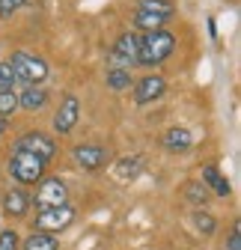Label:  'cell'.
I'll return each instance as SVG.
<instances>
[{
  "instance_id": "9",
  "label": "cell",
  "mask_w": 241,
  "mask_h": 250,
  "mask_svg": "<svg viewBox=\"0 0 241 250\" xmlns=\"http://www.w3.org/2000/svg\"><path fill=\"white\" fill-rule=\"evenodd\" d=\"M164 89H167V81L161 75H146L143 81L134 83V102L137 104H149V102H158L164 96Z\"/></svg>"
},
{
  "instance_id": "21",
  "label": "cell",
  "mask_w": 241,
  "mask_h": 250,
  "mask_svg": "<svg viewBox=\"0 0 241 250\" xmlns=\"http://www.w3.org/2000/svg\"><path fill=\"white\" fill-rule=\"evenodd\" d=\"M140 9H152V12H164L173 18V3L170 0H140Z\"/></svg>"
},
{
  "instance_id": "1",
  "label": "cell",
  "mask_w": 241,
  "mask_h": 250,
  "mask_svg": "<svg viewBox=\"0 0 241 250\" xmlns=\"http://www.w3.org/2000/svg\"><path fill=\"white\" fill-rule=\"evenodd\" d=\"M173 48H176V39H173V33L170 30H149L146 36H140V54H137V62L140 66H161V62L173 54Z\"/></svg>"
},
{
  "instance_id": "23",
  "label": "cell",
  "mask_w": 241,
  "mask_h": 250,
  "mask_svg": "<svg viewBox=\"0 0 241 250\" xmlns=\"http://www.w3.org/2000/svg\"><path fill=\"white\" fill-rule=\"evenodd\" d=\"M12 83H15L12 66H9V62H0V92H3V89H12Z\"/></svg>"
},
{
  "instance_id": "3",
  "label": "cell",
  "mask_w": 241,
  "mask_h": 250,
  "mask_svg": "<svg viewBox=\"0 0 241 250\" xmlns=\"http://www.w3.org/2000/svg\"><path fill=\"white\" fill-rule=\"evenodd\" d=\"M9 173L15 182L21 185H39L45 179V161L36 158L33 152H24V149H15L12 158H9Z\"/></svg>"
},
{
  "instance_id": "27",
  "label": "cell",
  "mask_w": 241,
  "mask_h": 250,
  "mask_svg": "<svg viewBox=\"0 0 241 250\" xmlns=\"http://www.w3.org/2000/svg\"><path fill=\"white\" fill-rule=\"evenodd\" d=\"M3 131H6V119H3V116H0V134H3Z\"/></svg>"
},
{
  "instance_id": "12",
  "label": "cell",
  "mask_w": 241,
  "mask_h": 250,
  "mask_svg": "<svg viewBox=\"0 0 241 250\" xmlns=\"http://www.w3.org/2000/svg\"><path fill=\"white\" fill-rule=\"evenodd\" d=\"M202 185H205V188H212L218 197H229V182L223 179V173H221L215 164L202 167Z\"/></svg>"
},
{
  "instance_id": "7",
  "label": "cell",
  "mask_w": 241,
  "mask_h": 250,
  "mask_svg": "<svg viewBox=\"0 0 241 250\" xmlns=\"http://www.w3.org/2000/svg\"><path fill=\"white\" fill-rule=\"evenodd\" d=\"M15 149H24V152H33L36 158H42L45 164L57 155V146H54V140L48 137V134H42V131H30V134H24L18 143H15Z\"/></svg>"
},
{
  "instance_id": "11",
  "label": "cell",
  "mask_w": 241,
  "mask_h": 250,
  "mask_svg": "<svg viewBox=\"0 0 241 250\" xmlns=\"http://www.w3.org/2000/svg\"><path fill=\"white\" fill-rule=\"evenodd\" d=\"M30 206H33V200H30L24 191H6L3 194V211L9 214V217H24L27 211H30Z\"/></svg>"
},
{
  "instance_id": "20",
  "label": "cell",
  "mask_w": 241,
  "mask_h": 250,
  "mask_svg": "<svg viewBox=\"0 0 241 250\" xmlns=\"http://www.w3.org/2000/svg\"><path fill=\"white\" fill-rule=\"evenodd\" d=\"M188 200H191L194 206H205V203H208V191H205L202 179H200V182H191V185H188Z\"/></svg>"
},
{
  "instance_id": "17",
  "label": "cell",
  "mask_w": 241,
  "mask_h": 250,
  "mask_svg": "<svg viewBox=\"0 0 241 250\" xmlns=\"http://www.w3.org/2000/svg\"><path fill=\"white\" fill-rule=\"evenodd\" d=\"M134 81H131V72L128 69H107V86L113 89V92H122V89H128Z\"/></svg>"
},
{
  "instance_id": "8",
  "label": "cell",
  "mask_w": 241,
  "mask_h": 250,
  "mask_svg": "<svg viewBox=\"0 0 241 250\" xmlns=\"http://www.w3.org/2000/svg\"><path fill=\"white\" fill-rule=\"evenodd\" d=\"M75 161L86 173H96V170H101L110 161V152L104 146H96V143H83V146H75Z\"/></svg>"
},
{
  "instance_id": "14",
  "label": "cell",
  "mask_w": 241,
  "mask_h": 250,
  "mask_svg": "<svg viewBox=\"0 0 241 250\" xmlns=\"http://www.w3.org/2000/svg\"><path fill=\"white\" fill-rule=\"evenodd\" d=\"M45 102H48V92L42 86H27L18 96V107H24V110H42Z\"/></svg>"
},
{
  "instance_id": "2",
  "label": "cell",
  "mask_w": 241,
  "mask_h": 250,
  "mask_svg": "<svg viewBox=\"0 0 241 250\" xmlns=\"http://www.w3.org/2000/svg\"><path fill=\"white\" fill-rule=\"evenodd\" d=\"M9 66L15 72V81H24L27 86H39L48 78V62L39 54H27V51H15Z\"/></svg>"
},
{
  "instance_id": "15",
  "label": "cell",
  "mask_w": 241,
  "mask_h": 250,
  "mask_svg": "<svg viewBox=\"0 0 241 250\" xmlns=\"http://www.w3.org/2000/svg\"><path fill=\"white\" fill-rule=\"evenodd\" d=\"M191 143H194V137H191L188 128H170V131H164V146L170 152H185V149H191Z\"/></svg>"
},
{
  "instance_id": "10",
  "label": "cell",
  "mask_w": 241,
  "mask_h": 250,
  "mask_svg": "<svg viewBox=\"0 0 241 250\" xmlns=\"http://www.w3.org/2000/svg\"><path fill=\"white\" fill-rule=\"evenodd\" d=\"M78 116H80V102L75 96H66L63 104H60V110H57V116H54V131L72 134V128L78 125Z\"/></svg>"
},
{
  "instance_id": "5",
  "label": "cell",
  "mask_w": 241,
  "mask_h": 250,
  "mask_svg": "<svg viewBox=\"0 0 241 250\" xmlns=\"http://www.w3.org/2000/svg\"><path fill=\"white\" fill-rule=\"evenodd\" d=\"M36 208L39 211H45V208H57V206H66L69 203V188H66V182L63 179H57V176H51V179H42L39 182V188H36Z\"/></svg>"
},
{
  "instance_id": "13",
  "label": "cell",
  "mask_w": 241,
  "mask_h": 250,
  "mask_svg": "<svg viewBox=\"0 0 241 250\" xmlns=\"http://www.w3.org/2000/svg\"><path fill=\"white\" fill-rule=\"evenodd\" d=\"M170 21V15H164V12H152V9H137V15H134V27L137 30H161L164 24Z\"/></svg>"
},
{
  "instance_id": "18",
  "label": "cell",
  "mask_w": 241,
  "mask_h": 250,
  "mask_svg": "<svg viewBox=\"0 0 241 250\" xmlns=\"http://www.w3.org/2000/svg\"><path fill=\"white\" fill-rule=\"evenodd\" d=\"M140 167H143V158H122L119 161V167H116V179L119 182H128V179H134L137 173H140Z\"/></svg>"
},
{
  "instance_id": "22",
  "label": "cell",
  "mask_w": 241,
  "mask_h": 250,
  "mask_svg": "<svg viewBox=\"0 0 241 250\" xmlns=\"http://www.w3.org/2000/svg\"><path fill=\"white\" fill-rule=\"evenodd\" d=\"M194 224H197V229L205 232V235H212V232H215V217H212V214L197 211V214H194Z\"/></svg>"
},
{
  "instance_id": "26",
  "label": "cell",
  "mask_w": 241,
  "mask_h": 250,
  "mask_svg": "<svg viewBox=\"0 0 241 250\" xmlns=\"http://www.w3.org/2000/svg\"><path fill=\"white\" fill-rule=\"evenodd\" d=\"M226 250H241V227H238V224H235V227H232V232H229Z\"/></svg>"
},
{
  "instance_id": "19",
  "label": "cell",
  "mask_w": 241,
  "mask_h": 250,
  "mask_svg": "<svg viewBox=\"0 0 241 250\" xmlns=\"http://www.w3.org/2000/svg\"><path fill=\"white\" fill-rule=\"evenodd\" d=\"M18 110V96H15V92L12 89H3V92H0V116H12Z\"/></svg>"
},
{
  "instance_id": "24",
  "label": "cell",
  "mask_w": 241,
  "mask_h": 250,
  "mask_svg": "<svg viewBox=\"0 0 241 250\" xmlns=\"http://www.w3.org/2000/svg\"><path fill=\"white\" fill-rule=\"evenodd\" d=\"M18 232L15 229H3L0 232V250H18Z\"/></svg>"
},
{
  "instance_id": "6",
  "label": "cell",
  "mask_w": 241,
  "mask_h": 250,
  "mask_svg": "<svg viewBox=\"0 0 241 250\" xmlns=\"http://www.w3.org/2000/svg\"><path fill=\"white\" fill-rule=\"evenodd\" d=\"M72 221H75V208L69 203L57 206V208H45L36 214V232H48V235L63 232L66 227H72Z\"/></svg>"
},
{
  "instance_id": "16",
  "label": "cell",
  "mask_w": 241,
  "mask_h": 250,
  "mask_svg": "<svg viewBox=\"0 0 241 250\" xmlns=\"http://www.w3.org/2000/svg\"><path fill=\"white\" fill-rule=\"evenodd\" d=\"M21 250H57V238L48 232H33L21 244Z\"/></svg>"
},
{
  "instance_id": "4",
  "label": "cell",
  "mask_w": 241,
  "mask_h": 250,
  "mask_svg": "<svg viewBox=\"0 0 241 250\" xmlns=\"http://www.w3.org/2000/svg\"><path fill=\"white\" fill-rule=\"evenodd\" d=\"M137 54H140V33H122L107 57V66L110 69H131L137 62Z\"/></svg>"
},
{
  "instance_id": "25",
  "label": "cell",
  "mask_w": 241,
  "mask_h": 250,
  "mask_svg": "<svg viewBox=\"0 0 241 250\" xmlns=\"http://www.w3.org/2000/svg\"><path fill=\"white\" fill-rule=\"evenodd\" d=\"M24 3H27V0H0V15H12V12H18Z\"/></svg>"
}]
</instances>
